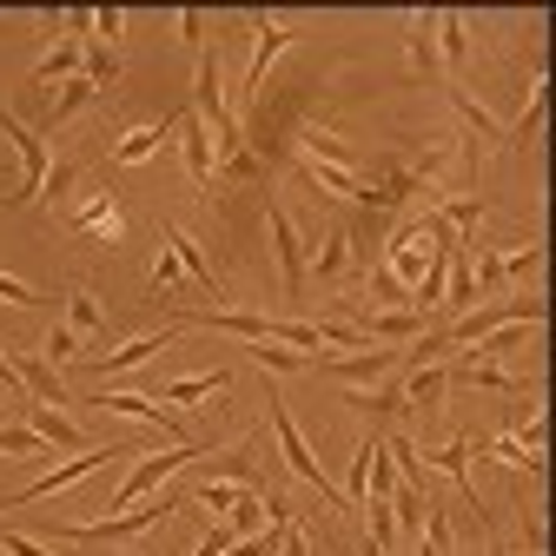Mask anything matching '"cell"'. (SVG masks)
Here are the masks:
<instances>
[{
	"instance_id": "1",
	"label": "cell",
	"mask_w": 556,
	"mask_h": 556,
	"mask_svg": "<svg viewBox=\"0 0 556 556\" xmlns=\"http://www.w3.org/2000/svg\"><path fill=\"white\" fill-rule=\"evenodd\" d=\"M192 497L186 491H153L147 504H132V510H119V517H93V523H53V536H66V543H132V536H147L153 523H166L173 510H186Z\"/></svg>"
},
{
	"instance_id": "2",
	"label": "cell",
	"mask_w": 556,
	"mask_h": 556,
	"mask_svg": "<svg viewBox=\"0 0 556 556\" xmlns=\"http://www.w3.org/2000/svg\"><path fill=\"white\" fill-rule=\"evenodd\" d=\"M265 417H271V438H278V451H286V470L299 477V483H312V491L331 504V510H344V497L325 483V470H318V457H312V444H305V431H299V417L286 410V397H278V384H265Z\"/></svg>"
},
{
	"instance_id": "3",
	"label": "cell",
	"mask_w": 556,
	"mask_h": 556,
	"mask_svg": "<svg viewBox=\"0 0 556 556\" xmlns=\"http://www.w3.org/2000/svg\"><path fill=\"white\" fill-rule=\"evenodd\" d=\"M205 451H213V444H179V451H153V457H139L126 477H119V491L106 497V517H119V510H132L139 497H153L160 491V477H173L179 464H199Z\"/></svg>"
},
{
	"instance_id": "4",
	"label": "cell",
	"mask_w": 556,
	"mask_h": 556,
	"mask_svg": "<svg viewBox=\"0 0 556 556\" xmlns=\"http://www.w3.org/2000/svg\"><path fill=\"white\" fill-rule=\"evenodd\" d=\"M113 457H132L126 444H93V451H80V457H66V464H53L47 477H34L27 491H14L0 510H27V504H40V497H53V491H66V483H80V477H93L100 464H113Z\"/></svg>"
},
{
	"instance_id": "5",
	"label": "cell",
	"mask_w": 556,
	"mask_h": 556,
	"mask_svg": "<svg viewBox=\"0 0 556 556\" xmlns=\"http://www.w3.org/2000/svg\"><path fill=\"white\" fill-rule=\"evenodd\" d=\"M0 139H14V153H21V186L8 192V205H27V199H40V186H47V139L34 132V126H21V113L14 106H0Z\"/></svg>"
},
{
	"instance_id": "6",
	"label": "cell",
	"mask_w": 556,
	"mask_h": 556,
	"mask_svg": "<svg viewBox=\"0 0 556 556\" xmlns=\"http://www.w3.org/2000/svg\"><path fill=\"white\" fill-rule=\"evenodd\" d=\"M265 226H271V258H278V286H286V299H305V239L292 226V213L278 199H265Z\"/></svg>"
},
{
	"instance_id": "7",
	"label": "cell",
	"mask_w": 556,
	"mask_h": 556,
	"mask_svg": "<svg viewBox=\"0 0 556 556\" xmlns=\"http://www.w3.org/2000/svg\"><path fill=\"white\" fill-rule=\"evenodd\" d=\"M549 312L536 305V299H510V305H477V312H464L457 325H444V338L451 344H477L483 331H497V325H543Z\"/></svg>"
},
{
	"instance_id": "8",
	"label": "cell",
	"mask_w": 556,
	"mask_h": 556,
	"mask_svg": "<svg viewBox=\"0 0 556 556\" xmlns=\"http://www.w3.org/2000/svg\"><path fill=\"white\" fill-rule=\"evenodd\" d=\"M87 404H106V410H119V417H147V425H160L166 438H179V444H192V425L166 404V397H132V391H100V397H87Z\"/></svg>"
},
{
	"instance_id": "9",
	"label": "cell",
	"mask_w": 556,
	"mask_h": 556,
	"mask_svg": "<svg viewBox=\"0 0 556 556\" xmlns=\"http://www.w3.org/2000/svg\"><path fill=\"white\" fill-rule=\"evenodd\" d=\"M21 410H27V431H34L47 451H93V444H87V431H80L66 410H53V404H34V397H21Z\"/></svg>"
},
{
	"instance_id": "10",
	"label": "cell",
	"mask_w": 556,
	"mask_h": 556,
	"mask_svg": "<svg viewBox=\"0 0 556 556\" xmlns=\"http://www.w3.org/2000/svg\"><path fill=\"white\" fill-rule=\"evenodd\" d=\"M444 371H451V384L491 391V397H523V391H530V378H517V371H504V365H483L477 352H470V358H451Z\"/></svg>"
},
{
	"instance_id": "11",
	"label": "cell",
	"mask_w": 556,
	"mask_h": 556,
	"mask_svg": "<svg viewBox=\"0 0 556 556\" xmlns=\"http://www.w3.org/2000/svg\"><path fill=\"white\" fill-rule=\"evenodd\" d=\"M179 153H186V173H192V186L213 199V186H219V166H213V132L199 126V113H179Z\"/></svg>"
},
{
	"instance_id": "12",
	"label": "cell",
	"mask_w": 556,
	"mask_h": 556,
	"mask_svg": "<svg viewBox=\"0 0 556 556\" xmlns=\"http://www.w3.org/2000/svg\"><path fill=\"white\" fill-rule=\"evenodd\" d=\"M338 404H352L358 417H371L378 431H384V425H397V417L410 410V404H404V384H397V378H384V384H358V391H338Z\"/></svg>"
},
{
	"instance_id": "13",
	"label": "cell",
	"mask_w": 556,
	"mask_h": 556,
	"mask_svg": "<svg viewBox=\"0 0 556 556\" xmlns=\"http://www.w3.org/2000/svg\"><path fill=\"white\" fill-rule=\"evenodd\" d=\"M186 325H173V331H147V338H132V344H119V352H93V358H80L93 378H113V371H132V365H147L153 352H166V344L179 338Z\"/></svg>"
},
{
	"instance_id": "14",
	"label": "cell",
	"mask_w": 556,
	"mask_h": 556,
	"mask_svg": "<svg viewBox=\"0 0 556 556\" xmlns=\"http://www.w3.org/2000/svg\"><path fill=\"white\" fill-rule=\"evenodd\" d=\"M252 34H258V40H252V66H245V93L258 100V93H265V74H271V60L292 47V27H286V21H258Z\"/></svg>"
},
{
	"instance_id": "15",
	"label": "cell",
	"mask_w": 556,
	"mask_h": 556,
	"mask_svg": "<svg viewBox=\"0 0 556 556\" xmlns=\"http://www.w3.org/2000/svg\"><path fill=\"white\" fill-rule=\"evenodd\" d=\"M173 132H179V113H173V119H160V126H132V132H119V139H113V153H106V160H113V166H139V160H153Z\"/></svg>"
},
{
	"instance_id": "16",
	"label": "cell",
	"mask_w": 556,
	"mask_h": 556,
	"mask_svg": "<svg viewBox=\"0 0 556 556\" xmlns=\"http://www.w3.org/2000/svg\"><path fill=\"white\" fill-rule=\"evenodd\" d=\"M14 378H21V391H27L34 404H53V410H60V404H74V397H66V384H60V371H53L47 358H34V352L14 358Z\"/></svg>"
},
{
	"instance_id": "17",
	"label": "cell",
	"mask_w": 556,
	"mask_h": 556,
	"mask_svg": "<svg viewBox=\"0 0 556 556\" xmlns=\"http://www.w3.org/2000/svg\"><path fill=\"white\" fill-rule=\"evenodd\" d=\"M166 245H173V258H179V271H192V286L205 292V299H226V286H219V271H213V258H205L179 226H166Z\"/></svg>"
},
{
	"instance_id": "18",
	"label": "cell",
	"mask_w": 556,
	"mask_h": 556,
	"mask_svg": "<svg viewBox=\"0 0 556 556\" xmlns=\"http://www.w3.org/2000/svg\"><path fill=\"white\" fill-rule=\"evenodd\" d=\"M444 391H451V371H444V365H410V378H404V404H410V410L438 417Z\"/></svg>"
},
{
	"instance_id": "19",
	"label": "cell",
	"mask_w": 556,
	"mask_h": 556,
	"mask_svg": "<svg viewBox=\"0 0 556 556\" xmlns=\"http://www.w3.org/2000/svg\"><path fill=\"white\" fill-rule=\"evenodd\" d=\"M371 344H410L417 331H425V312H365V325H358Z\"/></svg>"
},
{
	"instance_id": "20",
	"label": "cell",
	"mask_w": 556,
	"mask_h": 556,
	"mask_svg": "<svg viewBox=\"0 0 556 556\" xmlns=\"http://www.w3.org/2000/svg\"><path fill=\"white\" fill-rule=\"evenodd\" d=\"M410 74H438V8H417L410 14Z\"/></svg>"
},
{
	"instance_id": "21",
	"label": "cell",
	"mask_w": 556,
	"mask_h": 556,
	"mask_svg": "<svg viewBox=\"0 0 556 556\" xmlns=\"http://www.w3.org/2000/svg\"><path fill=\"white\" fill-rule=\"evenodd\" d=\"M80 66H87V47L80 40H60L40 66H34V87H53V80H80Z\"/></svg>"
},
{
	"instance_id": "22",
	"label": "cell",
	"mask_w": 556,
	"mask_h": 556,
	"mask_svg": "<svg viewBox=\"0 0 556 556\" xmlns=\"http://www.w3.org/2000/svg\"><path fill=\"white\" fill-rule=\"evenodd\" d=\"M93 100H100V87H93L87 74H80V80H66V87L53 93V106H47V132H53V126H66V119H80Z\"/></svg>"
},
{
	"instance_id": "23",
	"label": "cell",
	"mask_w": 556,
	"mask_h": 556,
	"mask_svg": "<svg viewBox=\"0 0 556 556\" xmlns=\"http://www.w3.org/2000/svg\"><path fill=\"white\" fill-rule=\"evenodd\" d=\"M417 543H425L417 556H451V543H457V530H451V510H444L438 497L425 504V530H417Z\"/></svg>"
},
{
	"instance_id": "24",
	"label": "cell",
	"mask_w": 556,
	"mask_h": 556,
	"mask_svg": "<svg viewBox=\"0 0 556 556\" xmlns=\"http://www.w3.org/2000/svg\"><path fill=\"white\" fill-rule=\"evenodd\" d=\"M40 358H47L53 371H60V365H80V358H87V338H80L74 325H66V318H60V325L47 331V344H40Z\"/></svg>"
},
{
	"instance_id": "25",
	"label": "cell",
	"mask_w": 556,
	"mask_h": 556,
	"mask_svg": "<svg viewBox=\"0 0 556 556\" xmlns=\"http://www.w3.org/2000/svg\"><path fill=\"white\" fill-rule=\"evenodd\" d=\"M232 384V371H192V378H173L160 397L166 404H192V397H213V391H226Z\"/></svg>"
},
{
	"instance_id": "26",
	"label": "cell",
	"mask_w": 556,
	"mask_h": 556,
	"mask_svg": "<svg viewBox=\"0 0 556 556\" xmlns=\"http://www.w3.org/2000/svg\"><path fill=\"white\" fill-rule=\"evenodd\" d=\"M438 53H444L451 74L464 66V53H470V21L464 14H438Z\"/></svg>"
},
{
	"instance_id": "27",
	"label": "cell",
	"mask_w": 556,
	"mask_h": 556,
	"mask_svg": "<svg viewBox=\"0 0 556 556\" xmlns=\"http://www.w3.org/2000/svg\"><path fill=\"white\" fill-rule=\"evenodd\" d=\"M431 213H438V219H444L451 232H477L491 205H483V199H431Z\"/></svg>"
},
{
	"instance_id": "28",
	"label": "cell",
	"mask_w": 556,
	"mask_h": 556,
	"mask_svg": "<svg viewBox=\"0 0 556 556\" xmlns=\"http://www.w3.org/2000/svg\"><path fill=\"white\" fill-rule=\"evenodd\" d=\"M252 365H258V371H271V378H299V371H312V358H305V352H278L271 338H265V344H252Z\"/></svg>"
},
{
	"instance_id": "29",
	"label": "cell",
	"mask_w": 556,
	"mask_h": 556,
	"mask_svg": "<svg viewBox=\"0 0 556 556\" xmlns=\"http://www.w3.org/2000/svg\"><path fill=\"white\" fill-rule=\"evenodd\" d=\"M344 265H352V239H344V219H338V226H331V239L318 245V278H325V286H338Z\"/></svg>"
},
{
	"instance_id": "30",
	"label": "cell",
	"mask_w": 556,
	"mask_h": 556,
	"mask_svg": "<svg viewBox=\"0 0 556 556\" xmlns=\"http://www.w3.org/2000/svg\"><path fill=\"white\" fill-rule=\"evenodd\" d=\"M536 126H543V80L530 87V106H523V119H517V126L504 132V153H523L530 139H536Z\"/></svg>"
},
{
	"instance_id": "31",
	"label": "cell",
	"mask_w": 556,
	"mask_h": 556,
	"mask_svg": "<svg viewBox=\"0 0 556 556\" xmlns=\"http://www.w3.org/2000/svg\"><path fill=\"white\" fill-rule=\"evenodd\" d=\"M80 74H87V80H93V87L106 93V87L119 80V53H113L106 40H87V66H80Z\"/></svg>"
},
{
	"instance_id": "32",
	"label": "cell",
	"mask_w": 556,
	"mask_h": 556,
	"mask_svg": "<svg viewBox=\"0 0 556 556\" xmlns=\"http://www.w3.org/2000/svg\"><path fill=\"white\" fill-rule=\"evenodd\" d=\"M265 523H271L265 497H258V491H239V504H232V530H239V536H258Z\"/></svg>"
},
{
	"instance_id": "33",
	"label": "cell",
	"mask_w": 556,
	"mask_h": 556,
	"mask_svg": "<svg viewBox=\"0 0 556 556\" xmlns=\"http://www.w3.org/2000/svg\"><path fill=\"white\" fill-rule=\"evenodd\" d=\"M365 483L378 491V504H391V491L404 483V477H397V464H391V451H384V438H378V451H371V477H365Z\"/></svg>"
},
{
	"instance_id": "34",
	"label": "cell",
	"mask_w": 556,
	"mask_h": 556,
	"mask_svg": "<svg viewBox=\"0 0 556 556\" xmlns=\"http://www.w3.org/2000/svg\"><path fill=\"white\" fill-rule=\"evenodd\" d=\"M0 299L21 305V312H53V299H47V292H34L27 278H8V271H0Z\"/></svg>"
},
{
	"instance_id": "35",
	"label": "cell",
	"mask_w": 556,
	"mask_h": 556,
	"mask_svg": "<svg viewBox=\"0 0 556 556\" xmlns=\"http://www.w3.org/2000/svg\"><path fill=\"white\" fill-rule=\"evenodd\" d=\"M74 179H80V160H53V166H47L40 199H66V192H74Z\"/></svg>"
},
{
	"instance_id": "36",
	"label": "cell",
	"mask_w": 556,
	"mask_h": 556,
	"mask_svg": "<svg viewBox=\"0 0 556 556\" xmlns=\"http://www.w3.org/2000/svg\"><path fill=\"white\" fill-rule=\"evenodd\" d=\"M451 100H457V113H464V126H470V132H477V139H504V126H497V119H491V113H483V106H477V100H464V93H451Z\"/></svg>"
},
{
	"instance_id": "37",
	"label": "cell",
	"mask_w": 556,
	"mask_h": 556,
	"mask_svg": "<svg viewBox=\"0 0 556 556\" xmlns=\"http://www.w3.org/2000/svg\"><path fill=\"white\" fill-rule=\"evenodd\" d=\"M0 457H53V451H47V444L21 425V431H0Z\"/></svg>"
},
{
	"instance_id": "38",
	"label": "cell",
	"mask_w": 556,
	"mask_h": 556,
	"mask_svg": "<svg viewBox=\"0 0 556 556\" xmlns=\"http://www.w3.org/2000/svg\"><path fill=\"white\" fill-rule=\"evenodd\" d=\"M536 271H543V245H523V252L504 258V286H510V278H536Z\"/></svg>"
},
{
	"instance_id": "39",
	"label": "cell",
	"mask_w": 556,
	"mask_h": 556,
	"mask_svg": "<svg viewBox=\"0 0 556 556\" xmlns=\"http://www.w3.org/2000/svg\"><path fill=\"white\" fill-rule=\"evenodd\" d=\"M358 510H371V543L384 549V543L397 536V517H391V504H358Z\"/></svg>"
},
{
	"instance_id": "40",
	"label": "cell",
	"mask_w": 556,
	"mask_h": 556,
	"mask_svg": "<svg viewBox=\"0 0 556 556\" xmlns=\"http://www.w3.org/2000/svg\"><path fill=\"white\" fill-rule=\"evenodd\" d=\"M74 232H113V205H106V199H93L87 213L74 219Z\"/></svg>"
},
{
	"instance_id": "41",
	"label": "cell",
	"mask_w": 556,
	"mask_h": 556,
	"mask_svg": "<svg viewBox=\"0 0 556 556\" xmlns=\"http://www.w3.org/2000/svg\"><path fill=\"white\" fill-rule=\"evenodd\" d=\"M179 34H186V47H192V53H205V14H199V8H186V14H179Z\"/></svg>"
},
{
	"instance_id": "42",
	"label": "cell",
	"mask_w": 556,
	"mask_h": 556,
	"mask_svg": "<svg viewBox=\"0 0 556 556\" xmlns=\"http://www.w3.org/2000/svg\"><path fill=\"white\" fill-rule=\"evenodd\" d=\"M173 278H179V258H173V245H166L160 265H153V292H173Z\"/></svg>"
},
{
	"instance_id": "43",
	"label": "cell",
	"mask_w": 556,
	"mask_h": 556,
	"mask_svg": "<svg viewBox=\"0 0 556 556\" xmlns=\"http://www.w3.org/2000/svg\"><path fill=\"white\" fill-rule=\"evenodd\" d=\"M278 556H312V543H305V530H299V517L286 523V543H278Z\"/></svg>"
},
{
	"instance_id": "44",
	"label": "cell",
	"mask_w": 556,
	"mask_h": 556,
	"mask_svg": "<svg viewBox=\"0 0 556 556\" xmlns=\"http://www.w3.org/2000/svg\"><path fill=\"white\" fill-rule=\"evenodd\" d=\"M517 510H523V504H517ZM517 530H523V543H530V549H543V517H536V510H523V517H517Z\"/></svg>"
},
{
	"instance_id": "45",
	"label": "cell",
	"mask_w": 556,
	"mask_h": 556,
	"mask_svg": "<svg viewBox=\"0 0 556 556\" xmlns=\"http://www.w3.org/2000/svg\"><path fill=\"white\" fill-rule=\"evenodd\" d=\"M119 27H126V14H119V8H100V14H93V34H106V40H113Z\"/></svg>"
},
{
	"instance_id": "46",
	"label": "cell",
	"mask_w": 556,
	"mask_h": 556,
	"mask_svg": "<svg viewBox=\"0 0 556 556\" xmlns=\"http://www.w3.org/2000/svg\"><path fill=\"white\" fill-rule=\"evenodd\" d=\"M483 556H504V543H491V549H483Z\"/></svg>"
}]
</instances>
